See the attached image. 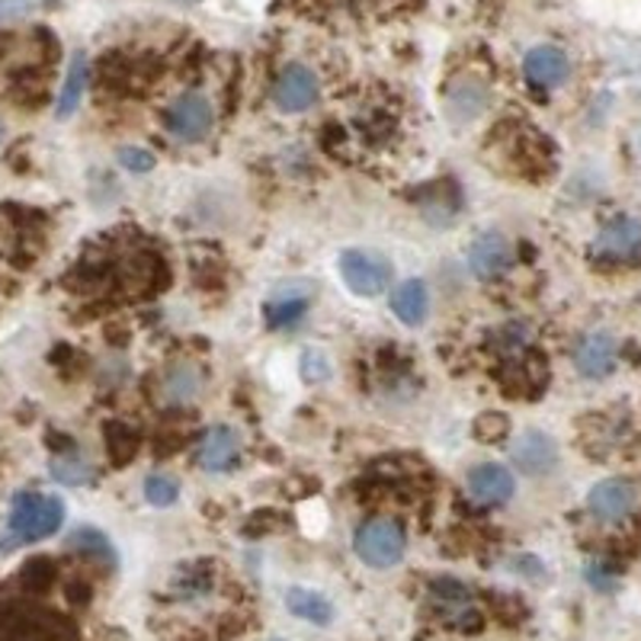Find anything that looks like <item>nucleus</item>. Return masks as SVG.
<instances>
[{"mask_svg":"<svg viewBox=\"0 0 641 641\" xmlns=\"http://www.w3.org/2000/svg\"><path fill=\"white\" fill-rule=\"evenodd\" d=\"M65 523V501L43 491H20L10 504L7 526L0 529V552H16L23 546L55 536Z\"/></svg>","mask_w":641,"mask_h":641,"instance_id":"f257e3e1","label":"nucleus"},{"mask_svg":"<svg viewBox=\"0 0 641 641\" xmlns=\"http://www.w3.org/2000/svg\"><path fill=\"white\" fill-rule=\"evenodd\" d=\"M353 549L356 556L363 558L369 568H394L401 558H404V549H408V536L401 529L398 519L391 516H373L366 523H359L356 536H353Z\"/></svg>","mask_w":641,"mask_h":641,"instance_id":"f03ea898","label":"nucleus"},{"mask_svg":"<svg viewBox=\"0 0 641 641\" xmlns=\"http://www.w3.org/2000/svg\"><path fill=\"white\" fill-rule=\"evenodd\" d=\"M337 270H341L346 289L359 299L382 296L388 283H391V263L376 251H359V248L343 251L341 260H337Z\"/></svg>","mask_w":641,"mask_h":641,"instance_id":"7ed1b4c3","label":"nucleus"},{"mask_svg":"<svg viewBox=\"0 0 641 641\" xmlns=\"http://www.w3.org/2000/svg\"><path fill=\"white\" fill-rule=\"evenodd\" d=\"M164 123H168V131H171L176 141H203L209 131H213L215 123V110L209 103V96L203 93H183L176 96L168 113H164Z\"/></svg>","mask_w":641,"mask_h":641,"instance_id":"20e7f679","label":"nucleus"},{"mask_svg":"<svg viewBox=\"0 0 641 641\" xmlns=\"http://www.w3.org/2000/svg\"><path fill=\"white\" fill-rule=\"evenodd\" d=\"M314 286L305 283V279H293V283H283L270 293V299L263 301V321L273 328V331H286V328H296L301 318L308 314L311 301H314Z\"/></svg>","mask_w":641,"mask_h":641,"instance_id":"39448f33","label":"nucleus"},{"mask_svg":"<svg viewBox=\"0 0 641 641\" xmlns=\"http://www.w3.org/2000/svg\"><path fill=\"white\" fill-rule=\"evenodd\" d=\"M430 606L446 626H456V629H474L478 626L474 597H471L469 587L456 577H436L430 584Z\"/></svg>","mask_w":641,"mask_h":641,"instance_id":"423d86ee","label":"nucleus"},{"mask_svg":"<svg viewBox=\"0 0 641 641\" xmlns=\"http://www.w3.org/2000/svg\"><path fill=\"white\" fill-rule=\"evenodd\" d=\"M0 641H75V632L48 613L16 609L0 616Z\"/></svg>","mask_w":641,"mask_h":641,"instance_id":"0eeeda50","label":"nucleus"},{"mask_svg":"<svg viewBox=\"0 0 641 641\" xmlns=\"http://www.w3.org/2000/svg\"><path fill=\"white\" fill-rule=\"evenodd\" d=\"M511 459L526 478H549L558 469L556 439L542 430H523L511 443Z\"/></svg>","mask_w":641,"mask_h":641,"instance_id":"6e6552de","label":"nucleus"},{"mask_svg":"<svg viewBox=\"0 0 641 641\" xmlns=\"http://www.w3.org/2000/svg\"><path fill=\"white\" fill-rule=\"evenodd\" d=\"M587 507L599 523H622L639 507V488L629 478H603L591 488Z\"/></svg>","mask_w":641,"mask_h":641,"instance_id":"1a4fd4ad","label":"nucleus"},{"mask_svg":"<svg viewBox=\"0 0 641 641\" xmlns=\"http://www.w3.org/2000/svg\"><path fill=\"white\" fill-rule=\"evenodd\" d=\"M466 488H469L471 501L481 504V507H501L507 504L516 491V478L507 466L501 462H481L469 471L466 478Z\"/></svg>","mask_w":641,"mask_h":641,"instance_id":"9d476101","label":"nucleus"},{"mask_svg":"<svg viewBox=\"0 0 641 641\" xmlns=\"http://www.w3.org/2000/svg\"><path fill=\"white\" fill-rule=\"evenodd\" d=\"M619 343L609 331H591L574 346V366L584 379H606L616 369Z\"/></svg>","mask_w":641,"mask_h":641,"instance_id":"9b49d317","label":"nucleus"},{"mask_svg":"<svg viewBox=\"0 0 641 641\" xmlns=\"http://www.w3.org/2000/svg\"><path fill=\"white\" fill-rule=\"evenodd\" d=\"M314 100H318V78L305 65H289L273 84V103L283 113H305L314 106Z\"/></svg>","mask_w":641,"mask_h":641,"instance_id":"f8f14e48","label":"nucleus"},{"mask_svg":"<svg viewBox=\"0 0 641 641\" xmlns=\"http://www.w3.org/2000/svg\"><path fill=\"white\" fill-rule=\"evenodd\" d=\"M469 266L471 273L481 276V279L504 276L513 266V244L501 231H484L471 241Z\"/></svg>","mask_w":641,"mask_h":641,"instance_id":"ddd939ff","label":"nucleus"},{"mask_svg":"<svg viewBox=\"0 0 641 641\" xmlns=\"http://www.w3.org/2000/svg\"><path fill=\"white\" fill-rule=\"evenodd\" d=\"M523 75H526L529 84L539 87V90H556L571 78V61L556 45H536L523 58Z\"/></svg>","mask_w":641,"mask_h":641,"instance_id":"4468645a","label":"nucleus"},{"mask_svg":"<svg viewBox=\"0 0 641 641\" xmlns=\"http://www.w3.org/2000/svg\"><path fill=\"white\" fill-rule=\"evenodd\" d=\"M199 466L206 471H231L241 462V436L238 430L228 424H215L206 430L199 453H196Z\"/></svg>","mask_w":641,"mask_h":641,"instance_id":"2eb2a0df","label":"nucleus"},{"mask_svg":"<svg viewBox=\"0 0 641 641\" xmlns=\"http://www.w3.org/2000/svg\"><path fill=\"white\" fill-rule=\"evenodd\" d=\"M594 251L603 256H636L641 251V221L632 215L609 218L594 238Z\"/></svg>","mask_w":641,"mask_h":641,"instance_id":"dca6fc26","label":"nucleus"},{"mask_svg":"<svg viewBox=\"0 0 641 641\" xmlns=\"http://www.w3.org/2000/svg\"><path fill=\"white\" fill-rule=\"evenodd\" d=\"M391 311H394L404 324H411V328L424 324L430 314L427 286H424L421 279H404V283L391 293Z\"/></svg>","mask_w":641,"mask_h":641,"instance_id":"f3484780","label":"nucleus"},{"mask_svg":"<svg viewBox=\"0 0 641 641\" xmlns=\"http://www.w3.org/2000/svg\"><path fill=\"white\" fill-rule=\"evenodd\" d=\"M87 81H90V61H87L84 51H78L71 58V68H68V78L61 84V93H58V103H55V116L58 119H68L78 113L81 100H84Z\"/></svg>","mask_w":641,"mask_h":641,"instance_id":"a211bd4d","label":"nucleus"},{"mask_svg":"<svg viewBox=\"0 0 641 641\" xmlns=\"http://www.w3.org/2000/svg\"><path fill=\"white\" fill-rule=\"evenodd\" d=\"M449 116L456 119V123H471V119H478L484 110H488V87L481 84V81H459V84L449 90Z\"/></svg>","mask_w":641,"mask_h":641,"instance_id":"6ab92c4d","label":"nucleus"},{"mask_svg":"<svg viewBox=\"0 0 641 641\" xmlns=\"http://www.w3.org/2000/svg\"><path fill=\"white\" fill-rule=\"evenodd\" d=\"M48 474L58 481V484H68V488H84L96 478V469L93 462L87 459L81 449H68V453H58L51 456L48 462Z\"/></svg>","mask_w":641,"mask_h":641,"instance_id":"aec40b11","label":"nucleus"},{"mask_svg":"<svg viewBox=\"0 0 641 641\" xmlns=\"http://www.w3.org/2000/svg\"><path fill=\"white\" fill-rule=\"evenodd\" d=\"M286 606H289V613H296L299 619L314 622V626H328V622L334 619L331 599L314 594V591H305V587H293V591L286 594Z\"/></svg>","mask_w":641,"mask_h":641,"instance_id":"412c9836","label":"nucleus"},{"mask_svg":"<svg viewBox=\"0 0 641 641\" xmlns=\"http://www.w3.org/2000/svg\"><path fill=\"white\" fill-rule=\"evenodd\" d=\"M203 391V376L190 363H176L164 376V398L171 404H190Z\"/></svg>","mask_w":641,"mask_h":641,"instance_id":"4be33fe9","label":"nucleus"},{"mask_svg":"<svg viewBox=\"0 0 641 641\" xmlns=\"http://www.w3.org/2000/svg\"><path fill=\"white\" fill-rule=\"evenodd\" d=\"M68 549L78 552V556L96 558V561H103V564H110V568L116 564V549H113V542H110L100 529H93V526L75 529V533L68 536Z\"/></svg>","mask_w":641,"mask_h":641,"instance_id":"5701e85b","label":"nucleus"},{"mask_svg":"<svg viewBox=\"0 0 641 641\" xmlns=\"http://www.w3.org/2000/svg\"><path fill=\"white\" fill-rule=\"evenodd\" d=\"M145 497L154 507H171V504H176V497H180V481L173 474L158 471V474L145 478Z\"/></svg>","mask_w":641,"mask_h":641,"instance_id":"b1692460","label":"nucleus"},{"mask_svg":"<svg viewBox=\"0 0 641 641\" xmlns=\"http://www.w3.org/2000/svg\"><path fill=\"white\" fill-rule=\"evenodd\" d=\"M299 369H301V376H305V379H311V382H328V379L334 376L331 356H328L321 346H308V350L301 353Z\"/></svg>","mask_w":641,"mask_h":641,"instance_id":"393cba45","label":"nucleus"},{"mask_svg":"<svg viewBox=\"0 0 641 641\" xmlns=\"http://www.w3.org/2000/svg\"><path fill=\"white\" fill-rule=\"evenodd\" d=\"M119 164L131 173H151L154 171V154L145 148H123L119 151Z\"/></svg>","mask_w":641,"mask_h":641,"instance_id":"a878e982","label":"nucleus"},{"mask_svg":"<svg viewBox=\"0 0 641 641\" xmlns=\"http://www.w3.org/2000/svg\"><path fill=\"white\" fill-rule=\"evenodd\" d=\"M301 523H305L308 533L318 536V533L328 526V511H324V504H321V501H308V504L301 507Z\"/></svg>","mask_w":641,"mask_h":641,"instance_id":"bb28decb","label":"nucleus"},{"mask_svg":"<svg viewBox=\"0 0 641 641\" xmlns=\"http://www.w3.org/2000/svg\"><path fill=\"white\" fill-rule=\"evenodd\" d=\"M587 577H591V584L599 587V591H609V587H613V574H609L603 564H594V568L587 571Z\"/></svg>","mask_w":641,"mask_h":641,"instance_id":"cd10ccee","label":"nucleus"},{"mask_svg":"<svg viewBox=\"0 0 641 641\" xmlns=\"http://www.w3.org/2000/svg\"><path fill=\"white\" fill-rule=\"evenodd\" d=\"M3 135H7V128H3V123H0V141H3Z\"/></svg>","mask_w":641,"mask_h":641,"instance_id":"c85d7f7f","label":"nucleus"},{"mask_svg":"<svg viewBox=\"0 0 641 641\" xmlns=\"http://www.w3.org/2000/svg\"><path fill=\"white\" fill-rule=\"evenodd\" d=\"M639 145H641V135H639Z\"/></svg>","mask_w":641,"mask_h":641,"instance_id":"c756f323","label":"nucleus"}]
</instances>
